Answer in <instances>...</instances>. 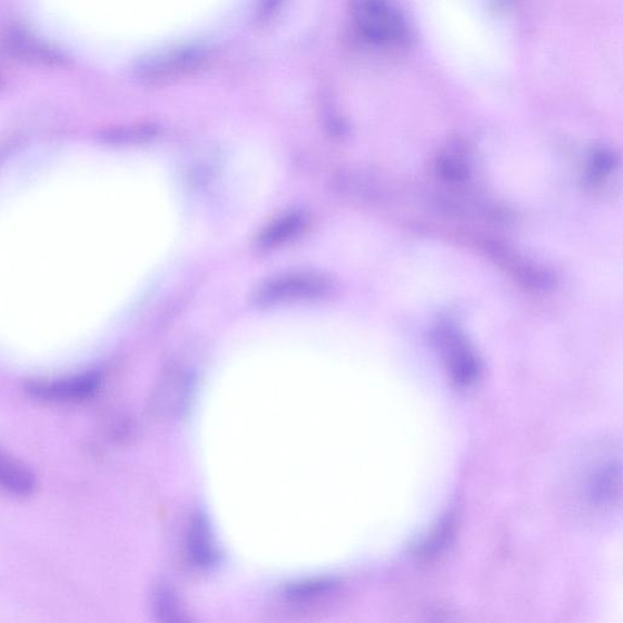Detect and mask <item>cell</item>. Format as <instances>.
Masks as SVG:
<instances>
[{
  "mask_svg": "<svg viewBox=\"0 0 623 623\" xmlns=\"http://www.w3.org/2000/svg\"><path fill=\"white\" fill-rule=\"evenodd\" d=\"M334 289V281L320 273L293 271L259 285L253 301L259 307L317 301L330 296Z\"/></svg>",
  "mask_w": 623,
  "mask_h": 623,
  "instance_id": "1",
  "label": "cell"
},
{
  "mask_svg": "<svg viewBox=\"0 0 623 623\" xmlns=\"http://www.w3.org/2000/svg\"><path fill=\"white\" fill-rule=\"evenodd\" d=\"M349 14L357 31L376 44H399L407 38L404 19L387 0H350Z\"/></svg>",
  "mask_w": 623,
  "mask_h": 623,
  "instance_id": "2",
  "label": "cell"
},
{
  "mask_svg": "<svg viewBox=\"0 0 623 623\" xmlns=\"http://www.w3.org/2000/svg\"><path fill=\"white\" fill-rule=\"evenodd\" d=\"M205 61V51L199 47L168 49L140 61L136 75L142 85L167 86L197 72Z\"/></svg>",
  "mask_w": 623,
  "mask_h": 623,
  "instance_id": "3",
  "label": "cell"
},
{
  "mask_svg": "<svg viewBox=\"0 0 623 623\" xmlns=\"http://www.w3.org/2000/svg\"><path fill=\"white\" fill-rule=\"evenodd\" d=\"M99 373L89 372L61 378L33 379L23 385L30 398L47 405H80L92 399L101 387Z\"/></svg>",
  "mask_w": 623,
  "mask_h": 623,
  "instance_id": "4",
  "label": "cell"
},
{
  "mask_svg": "<svg viewBox=\"0 0 623 623\" xmlns=\"http://www.w3.org/2000/svg\"><path fill=\"white\" fill-rule=\"evenodd\" d=\"M0 50L12 60L37 68L70 67V59L61 50L22 29H9L3 32L0 36Z\"/></svg>",
  "mask_w": 623,
  "mask_h": 623,
  "instance_id": "5",
  "label": "cell"
},
{
  "mask_svg": "<svg viewBox=\"0 0 623 623\" xmlns=\"http://www.w3.org/2000/svg\"><path fill=\"white\" fill-rule=\"evenodd\" d=\"M437 339L445 350L454 384L461 387L475 384L479 378V374H482V366H479L477 357L464 337L456 330L445 329L438 335Z\"/></svg>",
  "mask_w": 623,
  "mask_h": 623,
  "instance_id": "6",
  "label": "cell"
},
{
  "mask_svg": "<svg viewBox=\"0 0 623 623\" xmlns=\"http://www.w3.org/2000/svg\"><path fill=\"white\" fill-rule=\"evenodd\" d=\"M38 477L28 464L0 448V491L11 497L28 500L38 491Z\"/></svg>",
  "mask_w": 623,
  "mask_h": 623,
  "instance_id": "7",
  "label": "cell"
},
{
  "mask_svg": "<svg viewBox=\"0 0 623 623\" xmlns=\"http://www.w3.org/2000/svg\"><path fill=\"white\" fill-rule=\"evenodd\" d=\"M306 216L303 212L283 215L268 225L257 239L259 248L273 250L293 240L306 227Z\"/></svg>",
  "mask_w": 623,
  "mask_h": 623,
  "instance_id": "8",
  "label": "cell"
},
{
  "mask_svg": "<svg viewBox=\"0 0 623 623\" xmlns=\"http://www.w3.org/2000/svg\"><path fill=\"white\" fill-rule=\"evenodd\" d=\"M190 376L184 369H171L168 373L162 383L160 384V389H158V411H171L177 412L187 402L190 392Z\"/></svg>",
  "mask_w": 623,
  "mask_h": 623,
  "instance_id": "9",
  "label": "cell"
},
{
  "mask_svg": "<svg viewBox=\"0 0 623 623\" xmlns=\"http://www.w3.org/2000/svg\"><path fill=\"white\" fill-rule=\"evenodd\" d=\"M188 550L192 563L199 567H210L216 562V545L209 524H207L204 517L195 518L191 524Z\"/></svg>",
  "mask_w": 623,
  "mask_h": 623,
  "instance_id": "10",
  "label": "cell"
},
{
  "mask_svg": "<svg viewBox=\"0 0 623 623\" xmlns=\"http://www.w3.org/2000/svg\"><path fill=\"white\" fill-rule=\"evenodd\" d=\"M620 465L610 462L600 467L591 477L590 496L593 503L612 505L620 498Z\"/></svg>",
  "mask_w": 623,
  "mask_h": 623,
  "instance_id": "11",
  "label": "cell"
},
{
  "mask_svg": "<svg viewBox=\"0 0 623 623\" xmlns=\"http://www.w3.org/2000/svg\"><path fill=\"white\" fill-rule=\"evenodd\" d=\"M156 135L152 126H134L110 129L103 134V138L111 142H127L150 139Z\"/></svg>",
  "mask_w": 623,
  "mask_h": 623,
  "instance_id": "12",
  "label": "cell"
},
{
  "mask_svg": "<svg viewBox=\"0 0 623 623\" xmlns=\"http://www.w3.org/2000/svg\"><path fill=\"white\" fill-rule=\"evenodd\" d=\"M437 168L439 175L449 181H464L469 177L467 166L457 158H453V156L441 158L437 162Z\"/></svg>",
  "mask_w": 623,
  "mask_h": 623,
  "instance_id": "13",
  "label": "cell"
},
{
  "mask_svg": "<svg viewBox=\"0 0 623 623\" xmlns=\"http://www.w3.org/2000/svg\"><path fill=\"white\" fill-rule=\"evenodd\" d=\"M614 166V158L612 154L600 152L594 156L593 170L595 175H605L612 170Z\"/></svg>",
  "mask_w": 623,
  "mask_h": 623,
  "instance_id": "14",
  "label": "cell"
},
{
  "mask_svg": "<svg viewBox=\"0 0 623 623\" xmlns=\"http://www.w3.org/2000/svg\"><path fill=\"white\" fill-rule=\"evenodd\" d=\"M280 0H264L261 12H259V17L267 20L273 14V12L276 11V8Z\"/></svg>",
  "mask_w": 623,
  "mask_h": 623,
  "instance_id": "15",
  "label": "cell"
},
{
  "mask_svg": "<svg viewBox=\"0 0 623 623\" xmlns=\"http://www.w3.org/2000/svg\"><path fill=\"white\" fill-rule=\"evenodd\" d=\"M3 85H4V78L2 75H0V89H2Z\"/></svg>",
  "mask_w": 623,
  "mask_h": 623,
  "instance_id": "16",
  "label": "cell"
}]
</instances>
